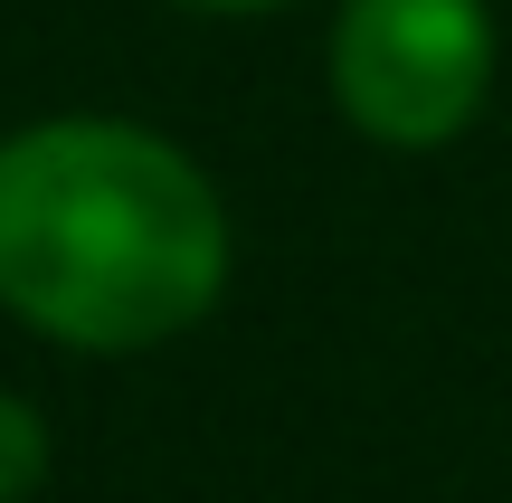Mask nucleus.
<instances>
[{"mask_svg":"<svg viewBox=\"0 0 512 503\" xmlns=\"http://www.w3.org/2000/svg\"><path fill=\"white\" fill-rule=\"evenodd\" d=\"M494 10L484 0H342L332 10V105L361 143L437 152L494 95Z\"/></svg>","mask_w":512,"mask_h":503,"instance_id":"nucleus-2","label":"nucleus"},{"mask_svg":"<svg viewBox=\"0 0 512 503\" xmlns=\"http://www.w3.org/2000/svg\"><path fill=\"white\" fill-rule=\"evenodd\" d=\"M48 485V418L19 390H0V503H29Z\"/></svg>","mask_w":512,"mask_h":503,"instance_id":"nucleus-3","label":"nucleus"},{"mask_svg":"<svg viewBox=\"0 0 512 503\" xmlns=\"http://www.w3.org/2000/svg\"><path fill=\"white\" fill-rule=\"evenodd\" d=\"M219 295L228 200L171 133L48 114L0 143V314L67 352H152Z\"/></svg>","mask_w":512,"mask_h":503,"instance_id":"nucleus-1","label":"nucleus"},{"mask_svg":"<svg viewBox=\"0 0 512 503\" xmlns=\"http://www.w3.org/2000/svg\"><path fill=\"white\" fill-rule=\"evenodd\" d=\"M190 10H238L247 19V10H285V0H190Z\"/></svg>","mask_w":512,"mask_h":503,"instance_id":"nucleus-4","label":"nucleus"}]
</instances>
